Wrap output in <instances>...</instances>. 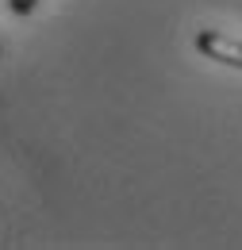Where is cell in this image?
I'll list each match as a JSON object with an SVG mask.
<instances>
[{
  "instance_id": "2",
  "label": "cell",
  "mask_w": 242,
  "mask_h": 250,
  "mask_svg": "<svg viewBox=\"0 0 242 250\" xmlns=\"http://www.w3.org/2000/svg\"><path fill=\"white\" fill-rule=\"evenodd\" d=\"M39 8V0H8V12L12 16H31Z\"/></svg>"
},
{
  "instance_id": "1",
  "label": "cell",
  "mask_w": 242,
  "mask_h": 250,
  "mask_svg": "<svg viewBox=\"0 0 242 250\" xmlns=\"http://www.w3.org/2000/svg\"><path fill=\"white\" fill-rule=\"evenodd\" d=\"M196 50H200L204 58L219 62V65L242 69V39H231V35H223V31L204 27V31H196Z\"/></svg>"
}]
</instances>
